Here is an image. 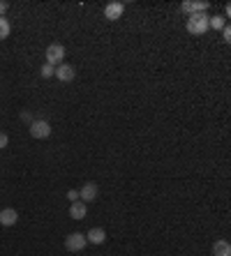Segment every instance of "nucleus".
<instances>
[{
  "instance_id": "1",
  "label": "nucleus",
  "mask_w": 231,
  "mask_h": 256,
  "mask_svg": "<svg viewBox=\"0 0 231 256\" xmlns=\"http://www.w3.org/2000/svg\"><path fill=\"white\" fill-rule=\"evenodd\" d=\"M190 35H206L208 32V14L201 12V14H190L188 16V24H185Z\"/></svg>"
},
{
  "instance_id": "2",
  "label": "nucleus",
  "mask_w": 231,
  "mask_h": 256,
  "mask_svg": "<svg viewBox=\"0 0 231 256\" xmlns=\"http://www.w3.org/2000/svg\"><path fill=\"white\" fill-rule=\"evenodd\" d=\"M28 132H30V136L37 138V141H42V138H49L51 136V122L49 120H42V118H37L32 120L30 125H28Z\"/></svg>"
},
{
  "instance_id": "3",
  "label": "nucleus",
  "mask_w": 231,
  "mask_h": 256,
  "mask_svg": "<svg viewBox=\"0 0 231 256\" xmlns=\"http://www.w3.org/2000/svg\"><path fill=\"white\" fill-rule=\"evenodd\" d=\"M65 46L62 44H58V42H54V44H49L46 46V62L49 65H54V67H58V65H62L65 62Z\"/></svg>"
},
{
  "instance_id": "4",
  "label": "nucleus",
  "mask_w": 231,
  "mask_h": 256,
  "mask_svg": "<svg viewBox=\"0 0 231 256\" xmlns=\"http://www.w3.org/2000/svg\"><path fill=\"white\" fill-rule=\"evenodd\" d=\"M86 244H88V240H86V233L74 231V233H70V236L65 238V250L67 252H84Z\"/></svg>"
},
{
  "instance_id": "5",
  "label": "nucleus",
  "mask_w": 231,
  "mask_h": 256,
  "mask_svg": "<svg viewBox=\"0 0 231 256\" xmlns=\"http://www.w3.org/2000/svg\"><path fill=\"white\" fill-rule=\"evenodd\" d=\"M98 194H100L98 182H84V185H81V190H79V201L92 203V201H98Z\"/></svg>"
},
{
  "instance_id": "6",
  "label": "nucleus",
  "mask_w": 231,
  "mask_h": 256,
  "mask_svg": "<svg viewBox=\"0 0 231 256\" xmlns=\"http://www.w3.org/2000/svg\"><path fill=\"white\" fill-rule=\"evenodd\" d=\"M58 81H62V84H70V81H74V76H76V70H74L72 65H67V62H62V65L56 67V74H54Z\"/></svg>"
},
{
  "instance_id": "7",
  "label": "nucleus",
  "mask_w": 231,
  "mask_h": 256,
  "mask_svg": "<svg viewBox=\"0 0 231 256\" xmlns=\"http://www.w3.org/2000/svg\"><path fill=\"white\" fill-rule=\"evenodd\" d=\"M122 12H125V5H122V2H109V5L104 7L106 21H118V18L122 16Z\"/></svg>"
},
{
  "instance_id": "8",
  "label": "nucleus",
  "mask_w": 231,
  "mask_h": 256,
  "mask_svg": "<svg viewBox=\"0 0 231 256\" xmlns=\"http://www.w3.org/2000/svg\"><path fill=\"white\" fill-rule=\"evenodd\" d=\"M86 240H88V244H104L106 242V231L102 226H95L86 233Z\"/></svg>"
},
{
  "instance_id": "9",
  "label": "nucleus",
  "mask_w": 231,
  "mask_h": 256,
  "mask_svg": "<svg viewBox=\"0 0 231 256\" xmlns=\"http://www.w3.org/2000/svg\"><path fill=\"white\" fill-rule=\"evenodd\" d=\"M18 222V212L14 208H5V210H0V224H2V226H14V224H16Z\"/></svg>"
},
{
  "instance_id": "10",
  "label": "nucleus",
  "mask_w": 231,
  "mask_h": 256,
  "mask_svg": "<svg viewBox=\"0 0 231 256\" xmlns=\"http://www.w3.org/2000/svg\"><path fill=\"white\" fill-rule=\"evenodd\" d=\"M86 214H88V203H84V201L70 203V217L72 220H84Z\"/></svg>"
},
{
  "instance_id": "11",
  "label": "nucleus",
  "mask_w": 231,
  "mask_h": 256,
  "mask_svg": "<svg viewBox=\"0 0 231 256\" xmlns=\"http://www.w3.org/2000/svg\"><path fill=\"white\" fill-rule=\"evenodd\" d=\"M180 10L185 14H201V12H206L208 10V2L206 0H199V2H182Z\"/></svg>"
},
{
  "instance_id": "12",
  "label": "nucleus",
  "mask_w": 231,
  "mask_h": 256,
  "mask_svg": "<svg viewBox=\"0 0 231 256\" xmlns=\"http://www.w3.org/2000/svg\"><path fill=\"white\" fill-rule=\"evenodd\" d=\"M213 256H231V244L226 240H218L213 244Z\"/></svg>"
},
{
  "instance_id": "13",
  "label": "nucleus",
  "mask_w": 231,
  "mask_h": 256,
  "mask_svg": "<svg viewBox=\"0 0 231 256\" xmlns=\"http://www.w3.org/2000/svg\"><path fill=\"white\" fill-rule=\"evenodd\" d=\"M10 32H12V24H10V18L0 16V40H7Z\"/></svg>"
},
{
  "instance_id": "14",
  "label": "nucleus",
  "mask_w": 231,
  "mask_h": 256,
  "mask_svg": "<svg viewBox=\"0 0 231 256\" xmlns=\"http://www.w3.org/2000/svg\"><path fill=\"white\" fill-rule=\"evenodd\" d=\"M226 26V18L224 16H208V30H222Z\"/></svg>"
},
{
  "instance_id": "15",
  "label": "nucleus",
  "mask_w": 231,
  "mask_h": 256,
  "mask_svg": "<svg viewBox=\"0 0 231 256\" xmlns=\"http://www.w3.org/2000/svg\"><path fill=\"white\" fill-rule=\"evenodd\" d=\"M54 74H56V67L49 65V62H44V65L40 67V76H42V78H51Z\"/></svg>"
},
{
  "instance_id": "16",
  "label": "nucleus",
  "mask_w": 231,
  "mask_h": 256,
  "mask_svg": "<svg viewBox=\"0 0 231 256\" xmlns=\"http://www.w3.org/2000/svg\"><path fill=\"white\" fill-rule=\"evenodd\" d=\"M220 32H222V40L229 44V42H231V28H229V26H224V28L220 30Z\"/></svg>"
},
{
  "instance_id": "17",
  "label": "nucleus",
  "mask_w": 231,
  "mask_h": 256,
  "mask_svg": "<svg viewBox=\"0 0 231 256\" xmlns=\"http://www.w3.org/2000/svg\"><path fill=\"white\" fill-rule=\"evenodd\" d=\"M67 201H79V190H70L67 192Z\"/></svg>"
},
{
  "instance_id": "18",
  "label": "nucleus",
  "mask_w": 231,
  "mask_h": 256,
  "mask_svg": "<svg viewBox=\"0 0 231 256\" xmlns=\"http://www.w3.org/2000/svg\"><path fill=\"white\" fill-rule=\"evenodd\" d=\"M7 143H10V136H7L5 132H0V150L7 148Z\"/></svg>"
},
{
  "instance_id": "19",
  "label": "nucleus",
  "mask_w": 231,
  "mask_h": 256,
  "mask_svg": "<svg viewBox=\"0 0 231 256\" xmlns=\"http://www.w3.org/2000/svg\"><path fill=\"white\" fill-rule=\"evenodd\" d=\"M7 10H10V2H7V0H0V16H2Z\"/></svg>"
},
{
  "instance_id": "20",
  "label": "nucleus",
  "mask_w": 231,
  "mask_h": 256,
  "mask_svg": "<svg viewBox=\"0 0 231 256\" xmlns=\"http://www.w3.org/2000/svg\"><path fill=\"white\" fill-rule=\"evenodd\" d=\"M21 120H26L28 125H30V122H32V118H30V114H28V111H21Z\"/></svg>"
}]
</instances>
